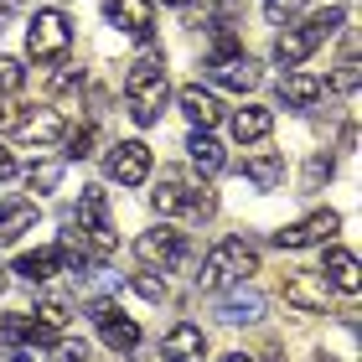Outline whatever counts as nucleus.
Segmentation results:
<instances>
[{
  "instance_id": "nucleus-1",
  "label": "nucleus",
  "mask_w": 362,
  "mask_h": 362,
  "mask_svg": "<svg viewBox=\"0 0 362 362\" xmlns=\"http://www.w3.org/2000/svg\"><path fill=\"white\" fill-rule=\"evenodd\" d=\"M166 57L160 52H145L129 62V78H124V98H129V119L140 129H151L160 119V109H166Z\"/></svg>"
},
{
  "instance_id": "nucleus-2",
  "label": "nucleus",
  "mask_w": 362,
  "mask_h": 362,
  "mask_svg": "<svg viewBox=\"0 0 362 362\" xmlns=\"http://www.w3.org/2000/svg\"><path fill=\"white\" fill-rule=\"evenodd\" d=\"M254 274H259V254L243 238H223V243H212V254L202 259L197 285H202V290H228V285L254 279Z\"/></svg>"
},
{
  "instance_id": "nucleus-3",
  "label": "nucleus",
  "mask_w": 362,
  "mask_h": 362,
  "mask_svg": "<svg viewBox=\"0 0 362 362\" xmlns=\"http://www.w3.org/2000/svg\"><path fill=\"white\" fill-rule=\"evenodd\" d=\"M68 47H73V26H68V16L62 11H37L26 21V52L37 57V62H62L68 57Z\"/></svg>"
},
{
  "instance_id": "nucleus-4",
  "label": "nucleus",
  "mask_w": 362,
  "mask_h": 362,
  "mask_svg": "<svg viewBox=\"0 0 362 362\" xmlns=\"http://www.w3.org/2000/svg\"><path fill=\"white\" fill-rule=\"evenodd\" d=\"M156 212H192V218H212V207H218V197L207 187H192L181 171H160V187H156Z\"/></svg>"
},
{
  "instance_id": "nucleus-5",
  "label": "nucleus",
  "mask_w": 362,
  "mask_h": 362,
  "mask_svg": "<svg viewBox=\"0 0 362 362\" xmlns=\"http://www.w3.org/2000/svg\"><path fill=\"white\" fill-rule=\"evenodd\" d=\"M135 254H140V264L145 269H171V264H181L187 259V233L181 228H171V223H160V228H151V233H140L135 238Z\"/></svg>"
},
{
  "instance_id": "nucleus-6",
  "label": "nucleus",
  "mask_w": 362,
  "mask_h": 362,
  "mask_svg": "<svg viewBox=\"0 0 362 362\" xmlns=\"http://www.w3.org/2000/svg\"><path fill=\"white\" fill-rule=\"evenodd\" d=\"M104 171H109V181H119V187H145V176H151V145H145V140L109 145Z\"/></svg>"
},
{
  "instance_id": "nucleus-7",
  "label": "nucleus",
  "mask_w": 362,
  "mask_h": 362,
  "mask_svg": "<svg viewBox=\"0 0 362 362\" xmlns=\"http://www.w3.org/2000/svg\"><path fill=\"white\" fill-rule=\"evenodd\" d=\"M207 78L228 93H249V88H259V62L243 52V47H233V52L207 57Z\"/></svg>"
},
{
  "instance_id": "nucleus-8",
  "label": "nucleus",
  "mask_w": 362,
  "mask_h": 362,
  "mask_svg": "<svg viewBox=\"0 0 362 362\" xmlns=\"http://www.w3.org/2000/svg\"><path fill=\"white\" fill-rule=\"evenodd\" d=\"M337 228H341L337 212H310V218L279 228V233H274V249H316V243H332Z\"/></svg>"
},
{
  "instance_id": "nucleus-9",
  "label": "nucleus",
  "mask_w": 362,
  "mask_h": 362,
  "mask_svg": "<svg viewBox=\"0 0 362 362\" xmlns=\"http://www.w3.org/2000/svg\"><path fill=\"white\" fill-rule=\"evenodd\" d=\"M104 16H109V26H119L124 37H135V42H151V37H156V11H151V0H109Z\"/></svg>"
},
{
  "instance_id": "nucleus-10",
  "label": "nucleus",
  "mask_w": 362,
  "mask_h": 362,
  "mask_svg": "<svg viewBox=\"0 0 362 362\" xmlns=\"http://www.w3.org/2000/svg\"><path fill=\"white\" fill-rule=\"evenodd\" d=\"M326 300H332V285H326L321 269L285 274V305H295V310H326Z\"/></svg>"
},
{
  "instance_id": "nucleus-11",
  "label": "nucleus",
  "mask_w": 362,
  "mask_h": 362,
  "mask_svg": "<svg viewBox=\"0 0 362 362\" xmlns=\"http://www.w3.org/2000/svg\"><path fill=\"white\" fill-rule=\"evenodd\" d=\"M259 316H264V295H259L249 279H243V285H228V295H218V321L249 326V321H259Z\"/></svg>"
},
{
  "instance_id": "nucleus-12",
  "label": "nucleus",
  "mask_w": 362,
  "mask_h": 362,
  "mask_svg": "<svg viewBox=\"0 0 362 362\" xmlns=\"http://www.w3.org/2000/svg\"><path fill=\"white\" fill-rule=\"evenodd\" d=\"M11 129H16V140H21V145H37V151H47V145L62 140V129H68V124H62L57 109H37V114H21Z\"/></svg>"
},
{
  "instance_id": "nucleus-13",
  "label": "nucleus",
  "mask_w": 362,
  "mask_h": 362,
  "mask_svg": "<svg viewBox=\"0 0 362 362\" xmlns=\"http://www.w3.org/2000/svg\"><path fill=\"white\" fill-rule=\"evenodd\" d=\"M176 104L192 119V129H212V124L223 119V98L212 93V88H202V83H187V88L176 93Z\"/></svg>"
},
{
  "instance_id": "nucleus-14",
  "label": "nucleus",
  "mask_w": 362,
  "mask_h": 362,
  "mask_svg": "<svg viewBox=\"0 0 362 362\" xmlns=\"http://www.w3.org/2000/svg\"><path fill=\"white\" fill-rule=\"evenodd\" d=\"M316 47H321V31L310 21L305 26H285V31H279V42H274V62H279V68H300Z\"/></svg>"
},
{
  "instance_id": "nucleus-15",
  "label": "nucleus",
  "mask_w": 362,
  "mask_h": 362,
  "mask_svg": "<svg viewBox=\"0 0 362 362\" xmlns=\"http://www.w3.org/2000/svg\"><path fill=\"white\" fill-rule=\"evenodd\" d=\"M160 357H166V362H202V357H207V337H202V326H192V321L171 326L166 341H160Z\"/></svg>"
},
{
  "instance_id": "nucleus-16",
  "label": "nucleus",
  "mask_w": 362,
  "mask_h": 362,
  "mask_svg": "<svg viewBox=\"0 0 362 362\" xmlns=\"http://www.w3.org/2000/svg\"><path fill=\"white\" fill-rule=\"evenodd\" d=\"M0 337L11 341V347H52L57 332H47L37 316H26V310H11L6 321H0Z\"/></svg>"
},
{
  "instance_id": "nucleus-17",
  "label": "nucleus",
  "mask_w": 362,
  "mask_h": 362,
  "mask_svg": "<svg viewBox=\"0 0 362 362\" xmlns=\"http://www.w3.org/2000/svg\"><path fill=\"white\" fill-rule=\"evenodd\" d=\"M37 228V202L31 197H11V202H0V249H11L21 233Z\"/></svg>"
},
{
  "instance_id": "nucleus-18",
  "label": "nucleus",
  "mask_w": 362,
  "mask_h": 362,
  "mask_svg": "<svg viewBox=\"0 0 362 362\" xmlns=\"http://www.w3.org/2000/svg\"><path fill=\"white\" fill-rule=\"evenodd\" d=\"M321 78L316 73H300V68H285V78H279V104L285 109H310L321 98Z\"/></svg>"
},
{
  "instance_id": "nucleus-19",
  "label": "nucleus",
  "mask_w": 362,
  "mask_h": 362,
  "mask_svg": "<svg viewBox=\"0 0 362 362\" xmlns=\"http://www.w3.org/2000/svg\"><path fill=\"white\" fill-rule=\"evenodd\" d=\"M78 228H88V233H114V218H109V197L104 187H83L78 192Z\"/></svg>"
},
{
  "instance_id": "nucleus-20",
  "label": "nucleus",
  "mask_w": 362,
  "mask_h": 362,
  "mask_svg": "<svg viewBox=\"0 0 362 362\" xmlns=\"http://www.w3.org/2000/svg\"><path fill=\"white\" fill-rule=\"evenodd\" d=\"M326 285H332V290H347V295H357V285H362V274H357V254L352 249H337V243H332V249H326Z\"/></svg>"
},
{
  "instance_id": "nucleus-21",
  "label": "nucleus",
  "mask_w": 362,
  "mask_h": 362,
  "mask_svg": "<svg viewBox=\"0 0 362 362\" xmlns=\"http://www.w3.org/2000/svg\"><path fill=\"white\" fill-rule=\"evenodd\" d=\"M187 156H192V166L202 171V176H218L228 166V156H223V145L207 135V129H192L187 135Z\"/></svg>"
},
{
  "instance_id": "nucleus-22",
  "label": "nucleus",
  "mask_w": 362,
  "mask_h": 362,
  "mask_svg": "<svg viewBox=\"0 0 362 362\" xmlns=\"http://www.w3.org/2000/svg\"><path fill=\"white\" fill-rule=\"evenodd\" d=\"M243 176H249L259 192H274L279 181H285V156L279 151H259V156L243 160Z\"/></svg>"
},
{
  "instance_id": "nucleus-23",
  "label": "nucleus",
  "mask_w": 362,
  "mask_h": 362,
  "mask_svg": "<svg viewBox=\"0 0 362 362\" xmlns=\"http://www.w3.org/2000/svg\"><path fill=\"white\" fill-rule=\"evenodd\" d=\"M269 129H274V114H269V109H259V104H243V109L233 114V140H238V145L264 140Z\"/></svg>"
},
{
  "instance_id": "nucleus-24",
  "label": "nucleus",
  "mask_w": 362,
  "mask_h": 362,
  "mask_svg": "<svg viewBox=\"0 0 362 362\" xmlns=\"http://www.w3.org/2000/svg\"><path fill=\"white\" fill-rule=\"evenodd\" d=\"M57 269H62L57 249H37V254H21V259H16V274H21L26 285H42V279H52Z\"/></svg>"
},
{
  "instance_id": "nucleus-25",
  "label": "nucleus",
  "mask_w": 362,
  "mask_h": 362,
  "mask_svg": "<svg viewBox=\"0 0 362 362\" xmlns=\"http://www.w3.org/2000/svg\"><path fill=\"white\" fill-rule=\"evenodd\" d=\"M98 332H104V341H109L114 352H135V347H140V326L129 321L124 310H114V316H109L104 326H98Z\"/></svg>"
},
{
  "instance_id": "nucleus-26",
  "label": "nucleus",
  "mask_w": 362,
  "mask_h": 362,
  "mask_svg": "<svg viewBox=\"0 0 362 362\" xmlns=\"http://www.w3.org/2000/svg\"><path fill=\"white\" fill-rule=\"evenodd\" d=\"M93 135L98 129L93 124H78V129H62V160H83V156H93Z\"/></svg>"
},
{
  "instance_id": "nucleus-27",
  "label": "nucleus",
  "mask_w": 362,
  "mask_h": 362,
  "mask_svg": "<svg viewBox=\"0 0 362 362\" xmlns=\"http://www.w3.org/2000/svg\"><path fill=\"white\" fill-rule=\"evenodd\" d=\"M62 171H68V160H42V166L26 171V187L31 192H57L62 187Z\"/></svg>"
},
{
  "instance_id": "nucleus-28",
  "label": "nucleus",
  "mask_w": 362,
  "mask_h": 362,
  "mask_svg": "<svg viewBox=\"0 0 362 362\" xmlns=\"http://www.w3.org/2000/svg\"><path fill=\"white\" fill-rule=\"evenodd\" d=\"M332 156H326V151H316V156H310L305 160V176H300V192H321V181H332Z\"/></svg>"
},
{
  "instance_id": "nucleus-29",
  "label": "nucleus",
  "mask_w": 362,
  "mask_h": 362,
  "mask_svg": "<svg viewBox=\"0 0 362 362\" xmlns=\"http://www.w3.org/2000/svg\"><path fill=\"white\" fill-rule=\"evenodd\" d=\"M68 316H73L68 300H42V305H37V321L47 326V332H62V326H68Z\"/></svg>"
},
{
  "instance_id": "nucleus-30",
  "label": "nucleus",
  "mask_w": 362,
  "mask_h": 362,
  "mask_svg": "<svg viewBox=\"0 0 362 362\" xmlns=\"http://www.w3.org/2000/svg\"><path fill=\"white\" fill-rule=\"evenodd\" d=\"M300 6H305V0H264V16H269L274 26H295Z\"/></svg>"
},
{
  "instance_id": "nucleus-31",
  "label": "nucleus",
  "mask_w": 362,
  "mask_h": 362,
  "mask_svg": "<svg viewBox=\"0 0 362 362\" xmlns=\"http://www.w3.org/2000/svg\"><path fill=\"white\" fill-rule=\"evenodd\" d=\"M21 83H26V68L16 57H0V93H21Z\"/></svg>"
},
{
  "instance_id": "nucleus-32",
  "label": "nucleus",
  "mask_w": 362,
  "mask_h": 362,
  "mask_svg": "<svg viewBox=\"0 0 362 362\" xmlns=\"http://www.w3.org/2000/svg\"><path fill=\"white\" fill-rule=\"evenodd\" d=\"M341 21H347V6H326V11H316V16H310V26L321 31V42L332 37V31H337Z\"/></svg>"
},
{
  "instance_id": "nucleus-33",
  "label": "nucleus",
  "mask_w": 362,
  "mask_h": 362,
  "mask_svg": "<svg viewBox=\"0 0 362 362\" xmlns=\"http://www.w3.org/2000/svg\"><path fill=\"white\" fill-rule=\"evenodd\" d=\"M47 362H88V347H83V341L57 337V341H52V357H47Z\"/></svg>"
},
{
  "instance_id": "nucleus-34",
  "label": "nucleus",
  "mask_w": 362,
  "mask_h": 362,
  "mask_svg": "<svg viewBox=\"0 0 362 362\" xmlns=\"http://www.w3.org/2000/svg\"><path fill=\"white\" fill-rule=\"evenodd\" d=\"M135 290L145 295V300H166V274L145 269V274H135Z\"/></svg>"
},
{
  "instance_id": "nucleus-35",
  "label": "nucleus",
  "mask_w": 362,
  "mask_h": 362,
  "mask_svg": "<svg viewBox=\"0 0 362 362\" xmlns=\"http://www.w3.org/2000/svg\"><path fill=\"white\" fill-rule=\"evenodd\" d=\"M332 88H337V93H357V62H352V57L332 73Z\"/></svg>"
},
{
  "instance_id": "nucleus-36",
  "label": "nucleus",
  "mask_w": 362,
  "mask_h": 362,
  "mask_svg": "<svg viewBox=\"0 0 362 362\" xmlns=\"http://www.w3.org/2000/svg\"><path fill=\"white\" fill-rule=\"evenodd\" d=\"M114 310H119V300H114V295H98V300H88V321L104 326V321L114 316Z\"/></svg>"
},
{
  "instance_id": "nucleus-37",
  "label": "nucleus",
  "mask_w": 362,
  "mask_h": 362,
  "mask_svg": "<svg viewBox=\"0 0 362 362\" xmlns=\"http://www.w3.org/2000/svg\"><path fill=\"white\" fill-rule=\"evenodd\" d=\"M21 114H16V104H11V93H0V129H11Z\"/></svg>"
},
{
  "instance_id": "nucleus-38",
  "label": "nucleus",
  "mask_w": 362,
  "mask_h": 362,
  "mask_svg": "<svg viewBox=\"0 0 362 362\" xmlns=\"http://www.w3.org/2000/svg\"><path fill=\"white\" fill-rule=\"evenodd\" d=\"M11 176H16V156L0 145V181H11Z\"/></svg>"
},
{
  "instance_id": "nucleus-39",
  "label": "nucleus",
  "mask_w": 362,
  "mask_h": 362,
  "mask_svg": "<svg viewBox=\"0 0 362 362\" xmlns=\"http://www.w3.org/2000/svg\"><path fill=\"white\" fill-rule=\"evenodd\" d=\"M0 362H31L21 347H11V341H6V347H0Z\"/></svg>"
},
{
  "instance_id": "nucleus-40",
  "label": "nucleus",
  "mask_w": 362,
  "mask_h": 362,
  "mask_svg": "<svg viewBox=\"0 0 362 362\" xmlns=\"http://www.w3.org/2000/svg\"><path fill=\"white\" fill-rule=\"evenodd\" d=\"M218 362H259V357H249V352H223Z\"/></svg>"
},
{
  "instance_id": "nucleus-41",
  "label": "nucleus",
  "mask_w": 362,
  "mask_h": 362,
  "mask_svg": "<svg viewBox=\"0 0 362 362\" xmlns=\"http://www.w3.org/2000/svg\"><path fill=\"white\" fill-rule=\"evenodd\" d=\"M11 6H16V0H0V21H6V16H11Z\"/></svg>"
},
{
  "instance_id": "nucleus-42",
  "label": "nucleus",
  "mask_w": 362,
  "mask_h": 362,
  "mask_svg": "<svg viewBox=\"0 0 362 362\" xmlns=\"http://www.w3.org/2000/svg\"><path fill=\"white\" fill-rule=\"evenodd\" d=\"M6 279H11V274H6V264H0V290H6Z\"/></svg>"
},
{
  "instance_id": "nucleus-43",
  "label": "nucleus",
  "mask_w": 362,
  "mask_h": 362,
  "mask_svg": "<svg viewBox=\"0 0 362 362\" xmlns=\"http://www.w3.org/2000/svg\"><path fill=\"white\" fill-rule=\"evenodd\" d=\"M166 6H192V0H166Z\"/></svg>"
}]
</instances>
